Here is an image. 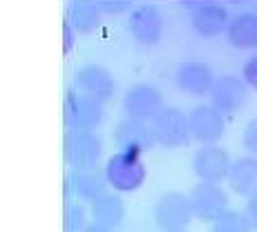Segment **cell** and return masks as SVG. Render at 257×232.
<instances>
[{
  "label": "cell",
  "instance_id": "7c38bea8",
  "mask_svg": "<svg viewBox=\"0 0 257 232\" xmlns=\"http://www.w3.org/2000/svg\"><path fill=\"white\" fill-rule=\"evenodd\" d=\"M114 141L121 147V152H135V154H143L155 145L150 125H146L143 121H135V118H125L118 123L114 130Z\"/></svg>",
  "mask_w": 257,
  "mask_h": 232
},
{
  "label": "cell",
  "instance_id": "e0dca14e",
  "mask_svg": "<svg viewBox=\"0 0 257 232\" xmlns=\"http://www.w3.org/2000/svg\"><path fill=\"white\" fill-rule=\"evenodd\" d=\"M90 214H92L94 223L114 230L123 223V219H125V205H123L121 196L107 192V194L90 201Z\"/></svg>",
  "mask_w": 257,
  "mask_h": 232
},
{
  "label": "cell",
  "instance_id": "6da1fadb",
  "mask_svg": "<svg viewBox=\"0 0 257 232\" xmlns=\"http://www.w3.org/2000/svg\"><path fill=\"white\" fill-rule=\"evenodd\" d=\"M107 183L116 192H135L146 181V165L135 152H116L105 165Z\"/></svg>",
  "mask_w": 257,
  "mask_h": 232
},
{
  "label": "cell",
  "instance_id": "9a60e30c",
  "mask_svg": "<svg viewBox=\"0 0 257 232\" xmlns=\"http://www.w3.org/2000/svg\"><path fill=\"white\" fill-rule=\"evenodd\" d=\"M230 25V16L226 12V7L221 5H201L192 12V27L199 36L204 38H215L219 34H224Z\"/></svg>",
  "mask_w": 257,
  "mask_h": 232
},
{
  "label": "cell",
  "instance_id": "4316f807",
  "mask_svg": "<svg viewBox=\"0 0 257 232\" xmlns=\"http://www.w3.org/2000/svg\"><path fill=\"white\" fill-rule=\"evenodd\" d=\"M63 32H65V52H70L72 45H74V36H72V34H76V32H74L67 23H65V27H63Z\"/></svg>",
  "mask_w": 257,
  "mask_h": 232
},
{
  "label": "cell",
  "instance_id": "ac0fdd59",
  "mask_svg": "<svg viewBox=\"0 0 257 232\" xmlns=\"http://www.w3.org/2000/svg\"><path fill=\"white\" fill-rule=\"evenodd\" d=\"M228 183L241 196L257 194V159H253V156H241V159L230 163Z\"/></svg>",
  "mask_w": 257,
  "mask_h": 232
},
{
  "label": "cell",
  "instance_id": "8992f818",
  "mask_svg": "<svg viewBox=\"0 0 257 232\" xmlns=\"http://www.w3.org/2000/svg\"><path fill=\"white\" fill-rule=\"evenodd\" d=\"M65 121L70 130H94L103 121V101L83 92H70L65 98Z\"/></svg>",
  "mask_w": 257,
  "mask_h": 232
},
{
  "label": "cell",
  "instance_id": "3957f363",
  "mask_svg": "<svg viewBox=\"0 0 257 232\" xmlns=\"http://www.w3.org/2000/svg\"><path fill=\"white\" fill-rule=\"evenodd\" d=\"M150 132L157 145L161 147H184L190 132H188V114L179 107H164L155 118L150 121Z\"/></svg>",
  "mask_w": 257,
  "mask_h": 232
},
{
  "label": "cell",
  "instance_id": "ba28073f",
  "mask_svg": "<svg viewBox=\"0 0 257 232\" xmlns=\"http://www.w3.org/2000/svg\"><path fill=\"white\" fill-rule=\"evenodd\" d=\"M228 152L219 145H204L195 152L192 156V172L201 183H219V181L228 179L230 172Z\"/></svg>",
  "mask_w": 257,
  "mask_h": 232
},
{
  "label": "cell",
  "instance_id": "ffe728a7",
  "mask_svg": "<svg viewBox=\"0 0 257 232\" xmlns=\"http://www.w3.org/2000/svg\"><path fill=\"white\" fill-rule=\"evenodd\" d=\"M67 25L76 34H90L101 25V9L98 3H85V0H76L70 3L67 7Z\"/></svg>",
  "mask_w": 257,
  "mask_h": 232
},
{
  "label": "cell",
  "instance_id": "7a4b0ae2",
  "mask_svg": "<svg viewBox=\"0 0 257 232\" xmlns=\"http://www.w3.org/2000/svg\"><path fill=\"white\" fill-rule=\"evenodd\" d=\"M155 221L161 230L175 232V230H188L190 221L195 219L192 212L190 196L184 192H166L157 199L155 208H152Z\"/></svg>",
  "mask_w": 257,
  "mask_h": 232
},
{
  "label": "cell",
  "instance_id": "d4e9b609",
  "mask_svg": "<svg viewBox=\"0 0 257 232\" xmlns=\"http://www.w3.org/2000/svg\"><path fill=\"white\" fill-rule=\"evenodd\" d=\"M244 214H246V219H248L250 228L257 230V194L248 196V201H246V208H244Z\"/></svg>",
  "mask_w": 257,
  "mask_h": 232
},
{
  "label": "cell",
  "instance_id": "f1b7e54d",
  "mask_svg": "<svg viewBox=\"0 0 257 232\" xmlns=\"http://www.w3.org/2000/svg\"><path fill=\"white\" fill-rule=\"evenodd\" d=\"M175 232H188V230H175Z\"/></svg>",
  "mask_w": 257,
  "mask_h": 232
},
{
  "label": "cell",
  "instance_id": "7402d4cb",
  "mask_svg": "<svg viewBox=\"0 0 257 232\" xmlns=\"http://www.w3.org/2000/svg\"><path fill=\"white\" fill-rule=\"evenodd\" d=\"M65 232H85L87 230V214L81 203H67L65 208Z\"/></svg>",
  "mask_w": 257,
  "mask_h": 232
},
{
  "label": "cell",
  "instance_id": "83f0119b",
  "mask_svg": "<svg viewBox=\"0 0 257 232\" xmlns=\"http://www.w3.org/2000/svg\"><path fill=\"white\" fill-rule=\"evenodd\" d=\"M85 232H114V230H112V228H105V225H98V223H94V221H92V223L87 225Z\"/></svg>",
  "mask_w": 257,
  "mask_h": 232
},
{
  "label": "cell",
  "instance_id": "44dd1931",
  "mask_svg": "<svg viewBox=\"0 0 257 232\" xmlns=\"http://www.w3.org/2000/svg\"><path fill=\"white\" fill-rule=\"evenodd\" d=\"M248 219H246L244 212H235V210H228L221 219H217L212 223V232H250Z\"/></svg>",
  "mask_w": 257,
  "mask_h": 232
},
{
  "label": "cell",
  "instance_id": "30bf717a",
  "mask_svg": "<svg viewBox=\"0 0 257 232\" xmlns=\"http://www.w3.org/2000/svg\"><path fill=\"white\" fill-rule=\"evenodd\" d=\"M123 110H125L127 118H135V121H152L161 110H164V96L157 90L155 85H141L130 87L123 98Z\"/></svg>",
  "mask_w": 257,
  "mask_h": 232
},
{
  "label": "cell",
  "instance_id": "4fadbf2b",
  "mask_svg": "<svg viewBox=\"0 0 257 232\" xmlns=\"http://www.w3.org/2000/svg\"><path fill=\"white\" fill-rule=\"evenodd\" d=\"M177 85L186 94L206 96V94H210L212 85H215V78H212V72L206 63L188 61L177 67Z\"/></svg>",
  "mask_w": 257,
  "mask_h": 232
},
{
  "label": "cell",
  "instance_id": "484cf974",
  "mask_svg": "<svg viewBox=\"0 0 257 232\" xmlns=\"http://www.w3.org/2000/svg\"><path fill=\"white\" fill-rule=\"evenodd\" d=\"M98 9L101 12H112V14H121V12H127L130 9V5H125V3H98Z\"/></svg>",
  "mask_w": 257,
  "mask_h": 232
},
{
  "label": "cell",
  "instance_id": "2e32d148",
  "mask_svg": "<svg viewBox=\"0 0 257 232\" xmlns=\"http://www.w3.org/2000/svg\"><path fill=\"white\" fill-rule=\"evenodd\" d=\"M107 176L105 172L90 167V170H72L70 172V187L76 196L94 201L98 196L107 194Z\"/></svg>",
  "mask_w": 257,
  "mask_h": 232
},
{
  "label": "cell",
  "instance_id": "cb8c5ba5",
  "mask_svg": "<svg viewBox=\"0 0 257 232\" xmlns=\"http://www.w3.org/2000/svg\"><path fill=\"white\" fill-rule=\"evenodd\" d=\"M244 81L248 83L250 87H255L257 90V54L253 58H248V61H246V65H244Z\"/></svg>",
  "mask_w": 257,
  "mask_h": 232
},
{
  "label": "cell",
  "instance_id": "8fae6325",
  "mask_svg": "<svg viewBox=\"0 0 257 232\" xmlns=\"http://www.w3.org/2000/svg\"><path fill=\"white\" fill-rule=\"evenodd\" d=\"M246 101V83L241 78L226 74V76L217 78L215 85L210 90V103L217 112L221 114H235Z\"/></svg>",
  "mask_w": 257,
  "mask_h": 232
},
{
  "label": "cell",
  "instance_id": "5b68a950",
  "mask_svg": "<svg viewBox=\"0 0 257 232\" xmlns=\"http://www.w3.org/2000/svg\"><path fill=\"white\" fill-rule=\"evenodd\" d=\"M190 203L195 219L201 223H215L217 219L228 212V196L219 187V183H197L190 192Z\"/></svg>",
  "mask_w": 257,
  "mask_h": 232
},
{
  "label": "cell",
  "instance_id": "d6986e66",
  "mask_svg": "<svg viewBox=\"0 0 257 232\" xmlns=\"http://www.w3.org/2000/svg\"><path fill=\"white\" fill-rule=\"evenodd\" d=\"M226 38L237 49H255L257 47V14H239L230 18L226 29Z\"/></svg>",
  "mask_w": 257,
  "mask_h": 232
},
{
  "label": "cell",
  "instance_id": "9c48e42d",
  "mask_svg": "<svg viewBox=\"0 0 257 232\" xmlns=\"http://www.w3.org/2000/svg\"><path fill=\"white\" fill-rule=\"evenodd\" d=\"M127 29L132 38L146 47H152L164 36V16L155 5H139L130 12L127 18Z\"/></svg>",
  "mask_w": 257,
  "mask_h": 232
},
{
  "label": "cell",
  "instance_id": "52a82bcc",
  "mask_svg": "<svg viewBox=\"0 0 257 232\" xmlns=\"http://www.w3.org/2000/svg\"><path fill=\"white\" fill-rule=\"evenodd\" d=\"M188 132L190 139L204 145H215L224 136L226 121L224 114L217 112L212 105H197L188 112Z\"/></svg>",
  "mask_w": 257,
  "mask_h": 232
},
{
  "label": "cell",
  "instance_id": "603a6c76",
  "mask_svg": "<svg viewBox=\"0 0 257 232\" xmlns=\"http://www.w3.org/2000/svg\"><path fill=\"white\" fill-rule=\"evenodd\" d=\"M241 143H244V147L248 152H253L257 154V116L250 118L248 125L244 127V134H241Z\"/></svg>",
  "mask_w": 257,
  "mask_h": 232
},
{
  "label": "cell",
  "instance_id": "277c9868",
  "mask_svg": "<svg viewBox=\"0 0 257 232\" xmlns=\"http://www.w3.org/2000/svg\"><path fill=\"white\" fill-rule=\"evenodd\" d=\"M101 136L94 130H67L65 134V156L72 170H90L96 167L101 159Z\"/></svg>",
  "mask_w": 257,
  "mask_h": 232
},
{
  "label": "cell",
  "instance_id": "5bb4252c",
  "mask_svg": "<svg viewBox=\"0 0 257 232\" xmlns=\"http://www.w3.org/2000/svg\"><path fill=\"white\" fill-rule=\"evenodd\" d=\"M76 85L78 92L90 94V96L98 98V101H107V98L114 96L116 83L107 70L98 65H85L76 72Z\"/></svg>",
  "mask_w": 257,
  "mask_h": 232
}]
</instances>
